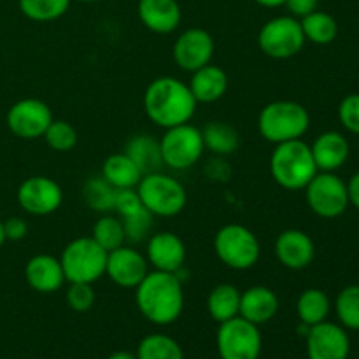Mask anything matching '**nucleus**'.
I'll return each mask as SVG.
<instances>
[{
  "mask_svg": "<svg viewBox=\"0 0 359 359\" xmlns=\"http://www.w3.org/2000/svg\"><path fill=\"white\" fill-rule=\"evenodd\" d=\"M214 252L224 266L237 272L252 269L259 262L262 245L255 231L244 224H224L214 235Z\"/></svg>",
  "mask_w": 359,
  "mask_h": 359,
  "instance_id": "6",
  "label": "nucleus"
},
{
  "mask_svg": "<svg viewBox=\"0 0 359 359\" xmlns=\"http://www.w3.org/2000/svg\"><path fill=\"white\" fill-rule=\"evenodd\" d=\"M241 290L233 284H217L207 297V311L216 323L230 321L241 311Z\"/></svg>",
  "mask_w": 359,
  "mask_h": 359,
  "instance_id": "25",
  "label": "nucleus"
},
{
  "mask_svg": "<svg viewBox=\"0 0 359 359\" xmlns=\"http://www.w3.org/2000/svg\"><path fill=\"white\" fill-rule=\"evenodd\" d=\"M153 214L146 209H140L139 212L132 214L128 217H123V228H125L126 241L142 242L149 238V231L153 228Z\"/></svg>",
  "mask_w": 359,
  "mask_h": 359,
  "instance_id": "36",
  "label": "nucleus"
},
{
  "mask_svg": "<svg viewBox=\"0 0 359 359\" xmlns=\"http://www.w3.org/2000/svg\"><path fill=\"white\" fill-rule=\"evenodd\" d=\"M91 238H93V241L107 252L121 248V245H125L126 242L123 221L119 219V217L111 216V214H104V216L93 224Z\"/></svg>",
  "mask_w": 359,
  "mask_h": 359,
  "instance_id": "31",
  "label": "nucleus"
},
{
  "mask_svg": "<svg viewBox=\"0 0 359 359\" xmlns=\"http://www.w3.org/2000/svg\"><path fill=\"white\" fill-rule=\"evenodd\" d=\"M137 359H184V353L172 337L151 333L140 340L137 347Z\"/></svg>",
  "mask_w": 359,
  "mask_h": 359,
  "instance_id": "30",
  "label": "nucleus"
},
{
  "mask_svg": "<svg viewBox=\"0 0 359 359\" xmlns=\"http://www.w3.org/2000/svg\"><path fill=\"white\" fill-rule=\"evenodd\" d=\"M273 252L283 266L290 270H304L312 265L316 258V244L305 231L290 228L277 235Z\"/></svg>",
  "mask_w": 359,
  "mask_h": 359,
  "instance_id": "18",
  "label": "nucleus"
},
{
  "mask_svg": "<svg viewBox=\"0 0 359 359\" xmlns=\"http://www.w3.org/2000/svg\"><path fill=\"white\" fill-rule=\"evenodd\" d=\"M300 20L294 16H277L266 21L258 34V46L269 58L287 60L297 56L305 46Z\"/></svg>",
  "mask_w": 359,
  "mask_h": 359,
  "instance_id": "9",
  "label": "nucleus"
},
{
  "mask_svg": "<svg viewBox=\"0 0 359 359\" xmlns=\"http://www.w3.org/2000/svg\"><path fill=\"white\" fill-rule=\"evenodd\" d=\"M144 112L160 128L184 125L193 119L198 102L191 90L177 77H156L144 91Z\"/></svg>",
  "mask_w": 359,
  "mask_h": 359,
  "instance_id": "1",
  "label": "nucleus"
},
{
  "mask_svg": "<svg viewBox=\"0 0 359 359\" xmlns=\"http://www.w3.org/2000/svg\"><path fill=\"white\" fill-rule=\"evenodd\" d=\"M188 86L198 104H214L226 93L228 76L221 67L209 63V65L191 72Z\"/></svg>",
  "mask_w": 359,
  "mask_h": 359,
  "instance_id": "23",
  "label": "nucleus"
},
{
  "mask_svg": "<svg viewBox=\"0 0 359 359\" xmlns=\"http://www.w3.org/2000/svg\"><path fill=\"white\" fill-rule=\"evenodd\" d=\"M311 128V114L293 100H276L266 104L258 116V132L272 144L298 140Z\"/></svg>",
  "mask_w": 359,
  "mask_h": 359,
  "instance_id": "4",
  "label": "nucleus"
},
{
  "mask_svg": "<svg viewBox=\"0 0 359 359\" xmlns=\"http://www.w3.org/2000/svg\"><path fill=\"white\" fill-rule=\"evenodd\" d=\"M160 149L163 165L174 170H188L205 153L202 130L191 123L167 128L160 139Z\"/></svg>",
  "mask_w": 359,
  "mask_h": 359,
  "instance_id": "8",
  "label": "nucleus"
},
{
  "mask_svg": "<svg viewBox=\"0 0 359 359\" xmlns=\"http://www.w3.org/2000/svg\"><path fill=\"white\" fill-rule=\"evenodd\" d=\"M305 198L312 212L323 219H335L351 205L347 182L335 172H318L305 186Z\"/></svg>",
  "mask_w": 359,
  "mask_h": 359,
  "instance_id": "10",
  "label": "nucleus"
},
{
  "mask_svg": "<svg viewBox=\"0 0 359 359\" xmlns=\"http://www.w3.org/2000/svg\"><path fill=\"white\" fill-rule=\"evenodd\" d=\"M100 175L114 189L137 188L142 179L140 168L126 153H114L105 158Z\"/></svg>",
  "mask_w": 359,
  "mask_h": 359,
  "instance_id": "24",
  "label": "nucleus"
},
{
  "mask_svg": "<svg viewBox=\"0 0 359 359\" xmlns=\"http://www.w3.org/2000/svg\"><path fill=\"white\" fill-rule=\"evenodd\" d=\"M25 279L34 291L42 294L62 290L65 280L60 258L51 255H35L25 265Z\"/></svg>",
  "mask_w": 359,
  "mask_h": 359,
  "instance_id": "20",
  "label": "nucleus"
},
{
  "mask_svg": "<svg viewBox=\"0 0 359 359\" xmlns=\"http://www.w3.org/2000/svg\"><path fill=\"white\" fill-rule=\"evenodd\" d=\"M137 193L144 209L158 217L177 216L188 203V193L184 186L177 179L160 170L144 174L137 184Z\"/></svg>",
  "mask_w": 359,
  "mask_h": 359,
  "instance_id": "5",
  "label": "nucleus"
},
{
  "mask_svg": "<svg viewBox=\"0 0 359 359\" xmlns=\"http://www.w3.org/2000/svg\"><path fill=\"white\" fill-rule=\"evenodd\" d=\"M309 359H347L351 340L344 326L323 321L311 326L305 335Z\"/></svg>",
  "mask_w": 359,
  "mask_h": 359,
  "instance_id": "15",
  "label": "nucleus"
},
{
  "mask_svg": "<svg viewBox=\"0 0 359 359\" xmlns=\"http://www.w3.org/2000/svg\"><path fill=\"white\" fill-rule=\"evenodd\" d=\"M335 312L340 325L346 330H359V286L344 287L335 300Z\"/></svg>",
  "mask_w": 359,
  "mask_h": 359,
  "instance_id": "34",
  "label": "nucleus"
},
{
  "mask_svg": "<svg viewBox=\"0 0 359 359\" xmlns=\"http://www.w3.org/2000/svg\"><path fill=\"white\" fill-rule=\"evenodd\" d=\"M44 140L53 151L67 153V151L76 147L77 132L70 123L63 121V119H53L51 125H49L48 130H46Z\"/></svg>",
  "mask_w": 359,
  "mask_h": 359,
  "instance_id": "35",
  "label": "nucleus"
},
{
  "mask_svg": "<svg viewBox=\"0 0 359 359\" xmlns=\"http://www.w3.org/2000/svg\"><path fill=\"white\" fill-rule=\"evenodd\" d=\"M216 344L221 359H258L263 347L259 326L241 316L221 323Z\"/></svg>",
  "mask_w": 359,
  "mask_h": 359,
  "instance_id": "11",
  "label": "nucleus"
},
{
  "mask_svg": "<svg viewBox=\"0 0 359 359\" xmlns=\"http://www.w3.org/2000/svg\"><path fill=\"white\" fill-rule=\"evenodd\" d=\"M146 258L153 270L179 273L186 263V245L174 231H158L147 238Z\"/></svg>",
  "mask_w": 359,
  "mask_h": 359,
  "instance_id": "17",
  "label": "nucleus"
},
{
  "mask_svg": "<svg viewBox=\"0 0 359 359\" xmlns=\"http://www.w3.org/2000/svg\"><path fill=\"white\" fill-rule=\"evenodd\" d=\"M53 111L46 102L39 98H23L11 105L6 123L11 132L23 140H35L44 137L53 121Z\"/></svg>",
  "mask_w": 359,
  "mask_h": 359,
  "instance_id": "12",
  "label": "nucleus"
},
{
  "mask_svg": "<svg viewBox=\"0 0 359 359\" xmlns=\"http://www.w3.org/2000/svg\"><path fill=\"white\" fill-rule=\"evenodd\" d=\"M126 154L135 161L137 167L144 174H151V172H158L163 167V158H161L160 140L153 139L147 133H140L130 139L126 144Z\"/></svg>",
  "mask_w": 359,
  "mask_h": 359,
  "instance_id": "26",
  "label": "nucleus"
},
{
  "mask_svg": "<svg viewBox=\"0 0 359 359\" xmlns=\"http://www.w3.org/2000/svg\"><path fill=\"white\" fill-rule=\"evenodd\" d=\"M79 2H86V4H91V2H100V0H79Z\"/></svg>",
  "mask_w": 359,
  "mask_h": 359,
  "instance_id": "46",
  "label": "nucleus"
},
{
  "mask_svg": "<svg viewBox=\"0 0 359 359\" xmlns=\"http://www.w3.org/2000/svg\"><path fill=\"white\" fill-rule=\"evenodd\" d=\"M318 172L311 146L302 139L277 144L272 151L270 174L280 188L290 191L305 189Z\"/></svg>",
  "mask_w": 359,
  "mask_h": 359,
  "instance_id": "3",
  "label": "nucleus"
},
{
  "mask_svg": "<svg viewBox=\"0 0 359 359\" xmlns=\"http://www.w3.org/2000/svg\"><path fill=\"white\" fill-rule=\"evenodd\" d=\"M6 231H4V221L0 219V248H2L4 244H6Z\"/></svg>",
  "mask_w": 359,
  "mask_h": 359,
  "instance_id": "45",
  "label": "nucleus"
},
{
  "mask_svg": "<svg viewBox=\"0 0 359 359\" xmlns=\"http://www.w3.org/2000/svg\"><path fill=\"white\" fill-rule=\"evenodd\" d=\"M4 231H6L7 241H23L28 235V224L23 217H9V219L4 221Z\"/></svg>",
  "mask_w": 359,
  "mask_h": 359,
  "instance_id": "40",
  "label": "nucleus"
},
{
  "mask_svg": "<svg viewBox=\"0 0 359 359\" xmlns=\"http://www.w3.org/2000/svg\"><path fill=\"white\" fill-rule=\"evenodd\" d=\"M21 209L32 216H49L56 212L63 202V191L56 181L46 175H32L25 179L16 193Z\"/></svg>",
  "mask_w": 359,
  "mask_h": 359,
  "instance_id": "13",
  "label": "nucleus"
},
{
  "mask_svg": "<svg viewBox=\"0 0 359 359\" xmlns=\"http://www.w3.org/2000/svg\"><path fill=\"white\" fill-rule=\"evenodd\" d=\"M72 0H18L21 14L37 23H48L62 18Z\"/></svg>",
  "mask_w": 359,
  "mask_h": 359,
  "instance_id": "32",
  "label": "nucleus"
},
{
  "mask_svg": "<svg viewBox=\"0 0 359 359\" xmlns=\"http://www.w3.org/2000/svg\"><path fill=\"white\" fill-rule=\"evenodd\" d=\"M137 14L140 23L158 35L175 32L182 20V11L177 0H139Z\"/></svg>",
  "mask_w": 359,
  "mask_h": 359,
  "instance_id": "19",
  "label": "nucleus"
},
{
  "mask_svg": "<svg viewBox=\"0 0 359 359\" xmlns=\"http://www.w3.org/2000/svg\"><path fill=\"white\" fill-rule=\"evenodd\" d=\"M135 304L149 323L168 326L181 318L184 311V291L179 273L149 270L135 287Z\"/></svg>",
  "mask_w": 359,
  "mask_h": 359,
  "instance_id": "2",
  "label": "nucleus"
},
{
  "mask_svg": "<svg viewBox=\"0 0 359 359\" xmlns=\"http://www.w3.org/2000/svg\"><path fill=\"white\" fill-rule=\"evenodd\" d=\"M149 263L146 255L139 252L133 248H121L107 252V265H105V276L119 287L125 290H135L144 277L149 273Z\"/></svg>",
  "mask_w": 359,
  "mask_h": 359,
  "instance_id": "16",
  "label": "nucleus"
},
{
  "mask_svg": "<svg viewBox=\"0 0 359 359\" xmlns=\"http://www.w3.org/2000/svg\"><path fill=\"white\" fill-rule=\"evenodd\" d=\"M140 209H144L142 202H140V196L137 193V188H121L114 191V210L119 217H128L132 214L139 212Z\"/></svg>",
  "mask_w": 359,
  "mask_h": 359,
  "instance_id": "38",
  "label": "nucleus"
},
{
  "mask_svg": "<svg viewBox=\"0 0 359 359\" xmlns=\"http://www.w3.org/2000/svg\"><path fill=\"white\" fill-rule=\"evenodd\" d=\"M319 172H337L349 160V140L340 132H325L311 146Z\"/></svg>",
  "mask_w": 359,
  "mask_h": 359,
  "instance_id": "22",
  "label": "nucleus"
},
{
  "mask_svg": "<svg viewBox=\"0 0 359 359\" xmlns=\"http://www.w3.org/2000/svg\"><path fill=\"white\" fill-rule=\"evenodd\" d=\"M107 359H137L135 354L128 353V351H118V353L111 354Z\"/></svg>",
  "mask_w": 359,
  "mask_h": 359,
  "instance_id": "44",
  "label": "nucleus"
},
{
  "mask_svg": "<svg viewBox=\"0 0 359 359\" xmlns=\"http://www.w3.org/2000/svg\"><path fill=\"white\" fill-rule=\"evenodd\" d=\"M114 191L116 189L100 175V177H90L84 182L83 196L91 210L107 214L114 207Z\"/></svg>",
  "mask_w": 359,
  "mask_h": 359,
  "instance_id": "33",
  "label": "nucleus"
},
{
  "mask_svg": "<svg viewBox=\"0 0 359 359\" xmlns=\"http://www.w3.org/2000/svg\"><path fill=\"white\" fill-rule=\"evenodd\" d=\"M305 41L318 46H328L339 35V23L332 14L325 11H314L300 20Z\"/></svg>",
  "mask_w": 359,
  "mask_h": 359,
  "instance_id": "29",
  "label": "nucleus"
},
{
  "mask_svg": "<svg viewBox=\"0 0 359 359\" xmlns=\"http://www.w3.org/2000/svg\"><path fill=\"white\" fill-rule=\"evenodd\" d=\"M347 193H349V203L359 210V172L353 175L347 182Z\"/></svg>",
  "mask_w": 359,
  "mask_h": 359,
  "instance_id": "42",
  "label": "nucleus"
},
{
  "mask_svg": "<svg viewBox=\"0 0 359 359\" xmlns=\"http://www.w3.org/2000/svg\"><path fill=\"white\" fill-rule=\"evenodd\" d=\"M330 311H332L330 297L318 287H309V290L302 291L297 300L298 319L305 326H316L326 321Z\"/></svg>",
  "mask_w": 359,
  "mask_h": 359,
  "instance_id": "27",
  "label": "nucleus"
},
{
  "mask_svg": "<svg viewBox=\"0 0 359 359\" xmlns=\"http://www.w3.org/2000/svg\"><path fill=\"white\" fill-rule=\"evenodd\" d=\"M67 283L95 284L105 276L107 251L90 237L74 238L60 256Z\"/></svg>",
  "mask_w": 359,
  "mask_h": 359,
  "instance_id": "7",
  "label": "nucleus"
},
{
  "mask_svg": "<svg viewBox=\"0 0 359 359\" xmlns=\"http://www.w3.org/2000/svg\"><path fill=\"white\" fill-rule=\"evenodd\" d=\"M339 119L347 132L359 135V93L342 98L339 105Z\"/></svg>",
  "mask_w": 359,
  "mask_h": 359,
  "instance_id": "39",
  "label": "nucleus"
},
{
  "mask_svg": "<svg viewBox=\"0 0 359 359\" xmlns=\"http://www.w3.org/2000/svg\"><path fill=\"white\" fill-rule=\"evenodd\" d=\"M202 137L205 149L217 156L233 154L241 146V137H238L237 130L223 121L207 123L202 128Z\"/></svg>",
  "mask_w": 359,
  "mask_h": 359,
  "instance_id": "28",
  "label": "nucleus"
},
{
  "mask_svg": "<svg viewBox=\"0 0 359 359\" xmlns=\"http://www.w3.org/2000/svg\"><path fill=\"white\" fill-rule=\"evenodd\" d=\"M67 304L76 312H88L95 305L97 294H95L93 284L86 283H69L67 290Z\"/></svg>",
  "mask_w": 359,
  "mask_h": 359,
  "instance_id": "37",
  "label": "nucleus"
},
{
  "mask_svg": "<svg viewBox=\"0 0 359 359\" xmlns=\"http://www.w3.org/2000/svg\"><path fill=\"white\" fill-rule=\"evenodd\" d=\"M318 6L319 0H286V6L284 7H287L291 16L302 20V18H305L307 14L318 11Z\"/></svg>",
  "mask_w": 359,
  "mask_h": 359,
  "instance_id": "41",
  "label": "nucleus"
},
{
  "mask_svg": "<svg viewBox=\"0 0 359 359\" xmlns=\"http://www.w3.org/2000/svg\"><path fill=\"white\" fill-rule=\"evenodd\" d=\"M258 6L266 7V9H277V7L286 6V0H255Z\"/></svg>",
  "mask_w": 359,
  "mask_h": 359,
  "instance_id": "43",
  "label": "nucleus"
},
{
  "mask_svg": "<svg viewBox=\"0 0 359 359\" xmlns=\"http://www.w3.org/2000/svg\"><path fill=\"white\" fill-rule=\"evenodd\" d=\"M214 51H216V44H214L212 35L203 28L193 27L175 39L172 56L179 69L186 72H195L212 62Z\"/></svg>",
  "mask_w": 359,
  "mask_h": 359,
  "instance_id": "14",
  "label": "nucleus"
},
{
  "mask_svg": "<svg viewBox=\"0 0 359 359\" xmlns=\"http://www.w3.org/2000/svg\"><path fill=\"white\" fill-rule=\"evenodd\" d=\"M279 312V298L266 286H252L241 294L238 316L256 326L272 321Z\"/></svg>",
  "mask_w": 359,
  "mask_h": 359,
  "instance_id": "21",
  "label": "nucleus"
}]
</instances>
